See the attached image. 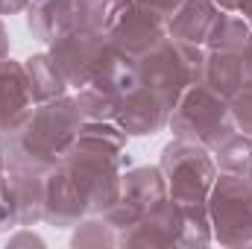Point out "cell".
I'll use <instances>...</instances> for the list:
<instances>
[{"label":"cell","mask_w":252,"mask_h":249,"mask_svg":"<svg viewBox=\"0 0 252 249\" xmlns=\"http://www.w3.org/2000/svg\"><path fill=\"white\" fill-rule=\"evenodd\" d=\"M173 132L182 138L205 141V144H220L232 129H229V109L223 106L220 94L214 88L196 85L179 106V115L170 121Z\"/></svg>","instance_id":"6da1fadb"},{"label":"cell","mask_w":252,"mask_h":249,"mask_svg":"<svg viewBox=\"0 0 252 249\" xmlns=\"http://www.w3.org/2000/svg\"><path fill=\"white\" fill-rule=\"evenodd\" d=\"M211 27H214V9L208 0H188L185 9L170 24V30L179 35V41H188V44L202 41L211 32Z\"/></svg>","instance_id":"7a4b0ae2"},{"label":"cell","mask_w":252,"mask_h":249,"mask_svg":"<svg viewBox=\"0 0 252 249\" xmlns=\"http://www.w3.org/2000/svg\"><path fill=\"white\" fill-rule=\"evenodd\" d=\"M235 118H238V124L244 132H250L252 135V88H247L244 94H238V100H235Z\"/></svg>","instance_id":"3957f363"},{"label":"cell","mask_w":252,"mask_h":249,"mask_svg":"<svg viewBox=\"0 0 252 249\" xmlns=\"http://www.w3.org/2000/svg\"><path fill=\"white\" fill-rule=\"evenodd\" d=\"M27 0H0V12H15V9H21Z\"/></svg>","instance_id":"277c9868"},{"label":"cell","mask_w":252,"mask_h":249,"mask_svg":"<svg viewBox=\"0 0 252 249\" xmlns=\"http://www.w3.org/2000/svg\"><path fill=\"white\" fill-rule=\"evenodd\" d=\"M238 6L244 9V15H250L252 18V0H238Z\"/></svg>","instance_id":"5b68a950"},{"label":"cell","mask_w":252,"mask_h":249,"mask_svg":"<svg viewBox=\"0 0 252 249\" xmlns=\"http://www.w3.org/2000/svg\"><path fill=\"white\" fill-rule=\"evenodd\" d=\"M0 50L6 53V32H3V27H0Z\"/></svg>","instance_id":"8992f818"}]
</instances>
